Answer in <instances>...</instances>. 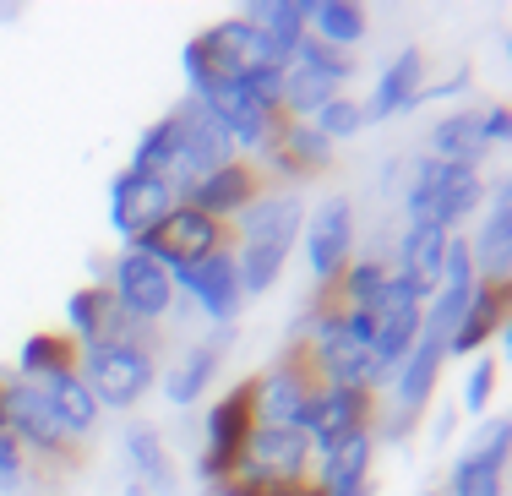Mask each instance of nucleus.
<instances>
[{"mask_svg": "<svg viewBox=\"0 0 512 496\" xmlns=\"http://www.w3.org/2000/svg\"><path fill=\"white\" fill-rule=\"evenodd\" d=\"M180 66H186L191 99H197V93H213V88H224V82H240L251 66H284V60H278L273 50H267V39L251 28V22L224 17V22L202 28L197 39L186 44Z\"/></svg>", "mask_w": 512, "mask_h": 496, "instance_id": "obj_1", "label": "nucleus"}, {"mask_svg": "<svg viewBox=\"0 0 512 496\" xmlns=\"http://www.w3.org/2000/svg\"><path fill=\"white\" fill-rule=\"evenodd\" d=\"M256 431V377L235 382L229 393H218L207 404V426H202V458H197V475L202 486H229L240 475V458L251 447Z\"/></svg>", "mask_w": 512, "mask_h": 496, "instance_id": "obj_2", "label": "nucleus"}, {"mask_svg": "<svg viewBox=\"0 0 512 496\" xmlns=\"http://www.w3.org/2000/svg\"><path fill=\"white\" fill-rule=\"evenodd\" d=\"M0 398H6V437H17V447L28 453V469H44V475H60L66 464L82 458V442H71L66 431L55 426L50 404L33 382L22 377H0Z\"/></svg>", "mask_w": 512, "mask_h": 496, "instance_id": "obj_3", "label": "nucleus"}, {"mask_svg": "<svg viewBox=\"0 0 512 496\" xmlns=\"http://www.w3.org/2000/svg\"><path fill=\"white\" fill-rule=\"evenodd\" d=\"M77 377L88 382L99 409H137L153 393V377H158L153 344H137V338H126V344H93L77 355Z\"/></svg>", "mask_w": 512, "mask_h": 496, "instance_id": "obj_4", "label": "nucleus"}, {"mask_svg": "<svg viewBox=\"0 0 512 496\" xmlns=\"http://www.w3.org/2000/svg\"><path fill=\"white\" fill-rule=\"evenodd\" d=\"M169 115H175V159H169L164 186L175 191V202H180L202 175H213L218 164L240 159V153H235V142H229V131L218 126V120L207 115L197 99H180Z\"/></svg>", "mask_w": 512, "mask_h": 496, "instance_id": "obj_5", "label": "nucleus"}, {"mask_svg": "<svg viewBox=\"0 0 512 496\" xmlns=\"http://www.w3.org/2000/svg\"><path fill=\"white\" fill-rule=\"evenodd\" d=\"M229 246H235L229 224H218V219H207V213L186 208V202H175V208L153 224V235L142 240L137 251H148L158 268H169V273H186V268H197L202 257L229 251Z\"/></svg>", "mask_w": 512, "mask_h": 496, "instance_id": "obj_6", "label": "nucleus"}, {"mask_svg": "<svg viewBox=\"0 0 512 496\" xmlns=\"http://www.w3.org/2000/svg\"><path fill=\"white\" fill-rule=\"evenodd\" d=\"M420 311H425V295L409 284V278H387L382 295L371 306V366H376V387L398 371V360L414 349L420 338Z\"/></svg>", "mask_w": 512, "mask_h": 496, "instance_id": "obj_7", "label": "nucleus"}, {"mask_svg": "<svg viewBox=\"0 0 512 496\" xmlns=\"http://www.w3.org/2000/svg\"><path fill=\"white\" fill-rule=\"evenodd\" d=\"M382 420V404H376V387H322L311 393L306 415H300V431H306L311 453H333L338 442L360 437V431H376Z\"/></svg>", "mask_w": 512, "mask_h": 496, "instance_id": "obj_8", "label": "nucleus"}, {"mask_svg": "<svg viewBox=\"0 0 512 496\" xmlns=\"http://www.w3.org/2000/svg\"><path fill=\"white\" fill-rule=\"evenodd\" d=\"M311 442L306 431L295 426H256L251 431V447L246 458H240V475L229 480V486H295V480H311Z\"/></svg>", "mask_w": 512, "mask_h": 496, "instance_id": "obj_9", "label": "nucleus"}, {"mask_svg": "<svg viewBox=\"0 0 512 496\" xmlns=\"http://www.w3.org/2000/svg\"><path fill=\"white\" fill-rule=\"evenodd\" d=\"M507 453H512V420L507 415L485 420L453 464L442 496H507Z\"/></svg>", "mask_w": 512, "mask_h": 496, "instance_id": "obj_10", "label": "nucleus"}, {"mask_svg": "<svg viewBox=\"0 0 512 496\" xmlns=\"http://www.w3.org/2000/svg\"><path fill=\"white\" fill-rule=\"evenodd\" d=\"M109 289H115V300L126 306V317L142 322V328L164 322L169 306H175L169 268H158L148 251H137V246H126V251L115 257V268H109Z\"/></svg>", "mask_w": 512, "mask_h": 496, "instance_id": "obj_11", "label": "nucleus"}, {"mask_svg": "<svg viewBox=\"0 0 512 496\" xmlns=\"http://www.w3.org/2000/svg\"><path fill=\"white\" fill-rule=\"evenodd\" d=\"M66 333L77 338V349H93V344H148V328L126 317V306L115 300L109 284H82L66 295Z\"/></svg>", "mask_w": 512, "mask_h": 496, "instance_id": "obj_12", "label": "nucleus"}, {"mask_svg": "<svg viewBox=\"0 0 512 496\" xmlns=\"http://www.w3.org/2000/svg\"><path fill=\"white\" fill-rule=\"evenodd\" d=\"M169 208H175V191H169L164 180L137 175V169H120V175L109 180V224H115V235L126 240V246H142Z\"/></svg>", "mask_w": 512, "mask_h": 496, "instance_id": "obj_13", "label": "nucleus"}, {"mask_svg": "<svg viewBox=\"0 0 512 496\" xmlns=\"http://www.w3.org/2000/svg\"><path fill=\"white\" fill-rule=\"evenodd\" d=\"M169 284H175V295L186 289V295L197 300V311L207 322H218V328H229V322L240 317V306H246V295H240V273H235V246L202 257L197 268H186V273H169Z\"/></svg>", "mask_w": 512, "mask_h": 496, "instance_id": "obj_14", "label": "nucleus"}, {"mask_svg": "<svg viewBox=\"0 0 512 496\" xmlns=\"http://www.w3.org/2000/svg\"><path fill=\"white\" fill-rule=\"evenodd\" d=\"M262 191H267L262 169H256L251 159H229V164H218L213 175H202L180 202H186V208H197V213H207V219H218V224H229V219H240V213L262 197Z\"/></svg>", "mask_w": 512, "mask_h": 496, "instance_id": "obj_15", "label": "nucleus"}, {"mask_svg": "<svg viewBox=\"0 0 512 496\" xmlns=\"http://www.w3.org/2000/svg\"><path fill=\"white\" fill-rule=\"evenodd\" d=\"M512 333V278H480L469 295V306H463L453 338H447V355H480L491 338Z\"/></svg>", "mask_w": 512, "mask_h": 496, "instance_id": "obj_16", "label": "nucleus"}, {"mask_svg": "<svg viewBox=\"0 0 512 496\" xmlns=\"http://www.w3.org/2000/svg\"><path fill=\"white\" fill-rule=\"evenodd\" d=\"M306 257H311V278L316 289H327L355 257V202L349 197H327L316 208V219L306 229Z\"/></svg>", "mask_w": 512, "mask_h": 496, "instance_id": "obj_17", "label": "nucleus"}, {"mask_svg": "<svg viewBox=\"0 0 512 496\" xmlns=\"http://www.w3.org/2000/svg\"><path fill=\"white\" fill-rule=\"evenodd\" d=\"M300 224H306V208L289 191H262L240 219H229V235H235V246H262L289 257V246L300 240Z\"/></svg>", "mask_w": 512, "mask_h": 496, "instance_id": "obj_18", "label": "nucleus"}, {"mask_svg": "<svg viewBox=\"0 0 512 496\" xmlns=\"http://www.w3.org/2000/svg\"><path fill=\"white\" fill-rule=\"evenodd\" d=\"M256 159L273 169V175H284V180H322L327 164H333V142H327L311 120H289V126L278 131Z\"/></svg>", "mask_w": 512, "mask_h": 496, "instance_id": "obj_19", "label": "nucleus"}, {"mask_svg": "<svg viewBox=\"0 0 512 496\" xmlns=\"http://www.w3.org/2000/svg\"><path fill=\"white\" fill-rule=\"evenodd\" d=\"M425 71H431V55H425L420 44L398 50V55L382 66V71H376L371 99L360 104L365 120H387V115H404V110H414V104H420V93H425Z\"/></svg>", "mask_w": 512, "mask_h": 496, "instance_id": "obj_20", "label": "nucleus"}, {"mask_svg": "<svg viewBox=\"0 0 512 496\" xmlns=\"http://www.w3.org/2000/svg\"><path fill=\"white\" fill-rule=\"evenodd\" d=\"M371 458H376V431H360V437L338 442L333 453L316 458V496H376L371 480Z\"/></svg>", "mask_w": 512, "mask_h": 496, "instance_id": "obj_21", "label": "nucleus"}, {"mask_svg": "<svg viewBox=\"0 0 512 496\" xmlns=\"http://www.w3.org/2000/svg\"><path fill=\"white\" fill-rule=\"evenodd\" d=\"M469 257L480 278H512V186H491V213H485L480 235L469 240Z\"/></svg>", "mask_w": 512, "mask_h": 496, "instance_id": "obj_22", "label": "nucleus"}, {"mask_svg": "<svg viewBox=\"0 0 512 496\" xmlns=\"http://www.w3.org/2000/svg\"><path fill=\"white\" fill-rule=\"evenodd\" d=\"M224 349H229V328L218 338H207V344H191L186 355L169 366V377H164V398H169V404H180V409L197 404L207 387H213L218 366H224Z\"/></svg>", "mask_w": 512, "mask_h": 496, "instance_id": "obj_23", "label": "nucleus"}, {"mask_svg": "<svg viewBox=\"0 0 512 496\" xmlns=\"http://www.w3.org/2000/svg\"><path fill=\"white\" fill-rule=\"evenodd\" d=\"M240 22H251V28L267 39V50H273V55L289 66V55H295V44L306 39L311 0H251V6L240 11Z\"/></svg>", "mask_w": 512, "mask_h": 496, "instance_id": "obj_24", "label": "nucleus"}, {"mask_svg": "<svg viewBox=\"0 0 512 496\" xmlns=\"http://www.w3.org/2000/svg\"><path fill=\"white\" fill-rule=\"evenodd\" d=\"M447 229L442 224H409L404 240H398V278H409L420 295H431L436 284H442V257H447Z\"/></svg>", "mask_w": 512, "mask_h": 496, "instance_id": "obj_25", "label": "nucleus"}, {"mask_svg": "<svg viewBox=\"0 0 512 496\" xmlns=\"http://www.w3.org/2000/svg\"><path fill=\"white\" fill-rule=\"evenodd\" d=\"M33 387L44 393V404H50L55 426L66 431L71 442H88V437H93V426H99V415H104V409L93 404L88 382H82L77 371H66V377H55V382H33Z\"/></svg>", "mask_w": 512, "mask_h": 496, "instance_id": "obj_26", "label": "nucleus"}, {"mask_svg": "<svg viewBox=\"0 0 512 496\" xmlns=\"http://www.w3.org/2000/svg\"><path fill=\"white\" fill-rule=\"evenodd\" d=\"M77 338L66 328H44V333H28V344L17 349V377L22 382H55L66 371H77Z\"/></svg>", "mask_w": 512, "mask_h": 496, "instance_id": "obj_27", "label": "nucleus"}, {"mask_svg": "<svg viewBox=\"0 0 512 496\" xmlns=\"http://www.w3.org/2000/svg\"><path fill=\"white\" fill-rule=\"evenodd\" d=\"M425 159H436V164H463V169H480V159H485L480 110H458V115H447L442 126L431 131V153H425Z\"/></svg>", "mask_w": 512, "mask_h": 496, "instance_id": "obj_28", "label": "nucleus"}, {"mask_svg": "<svg viewBox=\"0 0 512 496\" xmlns=\"http://www.w3.org/2000/svg\"><path fill=\"white\" fill-rule=\"evenodd\" d=\"M120 447H126V464L137 469L142 491H158V496L175 491V458H169V447L158 442V431H153V426H131Z\"/></svg>", "mask_w": 512, "mask_h": 496, "instance_id": "obj_29", "label": "nucleus"}, {"mask_svg": "<svg viewBox=\"0 0 512 496\" xmlns=\"http://www.w3.org/2000/svg\"><path fill=\"white\" fill-rule=\"evenodd\" d=\"M365 28H371V17L355 0H311V22H306L311 39L333 44V50H355L365 39Z\"/></svg>", "mask_w": 512, "mask_h": 496, "instance_id": "obj_30", "label": "nucleus"}, {"mask_svg": "<svg viewBox=\"0 0 512 496\" xmlns=\"http://www.w3.org/2000/svg\"><path fill=\"white\" fill-rule=\"evenodd\" d=\"M480 202H485V175H480V169L453 164V175L442 180V191H436V202H431V224H442L447 235H453L463 219L480 213Z\"/></svg>", "mask_w": 512, "mask_h": 496, "instance_id": "obj_31", "label": "nucleus"}, {"mask_svg": "<svg viewBox=\"0 0 512 496\" xmlns=\"http://www.w3.org/2000/svg\"><path fill=\"white\" fill-rule=\"evenodd\" d=\"M387 278H393V268H387V262H376V257H349V268L333 278L338 311H371Z\"/></svg>", "mask_w": 512, "mask_h": 496, "instance_id": "obj_32", "label": "nucleus"}, {"mask_svg": "<svg viewBox=\"0 0 512 496\" xmlns=\"http://www.w3.org/2000/svg\"><path fill=\"white\" fill-rule=\"evenodd\" d=\"M169 159H175V115L153 120V126L142 131V137H137V148H131V164H126V169H137V175L164 180V175H169Z\"/></svg>", "mask_w": 512, "mask_h": 496, "instance_id": "obj_33", "label": "nucleus"}, {"mask_svg": "<svg viewBox=\"0 0 512 496\" xmlns=\"http://www.w3.org/2000/svg\"><path fill=\"white\" fill-rule=\"evenodd\" d=\"M284 262L278 251H262V246H235V273H240V295H267V289L284 278Z\"/></svg>", "mask_w": 512, "mask_h": 496, "instance_id": "obj_34", "label": "nucleus"}, {"mask_svg": "<svg viewBox=\"0 0 512 496\" xmlns=\"http://www.w3.org/2000/svg\"><path fill=\"white\" fill-rule=\"evenodd\" d=\"M453 175V164H436V159H420L409 175V191H404V208H409V224H425L431 219V202L442 191V180Z\"/></svg>", "mask_w": 512, "mask_h": 496, "instance_id": "obj_35", "label": "nucleus"}, {"mask_svg": "<svg viewBox=\"0 0 512 496\" xmlns=\"http://www.w3.org/2000/svg\"><path fill=\"white\" fill-rule=\"evenodd\" d=\"M311 126L322 131L327 142H344V137H360V131H365V110H360V99L338 93L333 104H322V110L311 115Z\"/></svg>", "mask_w": 512, "mask_h": 496, "instance_id": "obj_36", "label": "nucleus"}, {"mask_svg": "<svg viewBox=\"0 0 512 496\" xmlns=\"http://www.w3.org/2000/svg\"><path fill=\"white\" fill-rule=\"evenodd\" d=\"M496 377H502V366H496L491 355L474 360L469 382H463V415H485V404H491V393H496Z\"/></svg>", "mask_w": 512, "mask_h": 496, "instance_id": "obj_37", "label": "nucleus"}, {"mask_svg": "<svg viewBox=\"0 0 512 496\" xmlns=\"http://www.w3.org/2000/svg\"><path fill=\"white\" fill-rule=\"evenodd\" d=\"M22 480H28V453L17 447V437L0 431V491H17Z\"/></svg>", "mask_w": 512, "mask_h": 496, "instance_id": "obj_38", "label": "nucleus"}, {"mask_svg": "<svg viewBox=\"0 0 512 496\" xmlns=\"http://www.w3.org/2000/svg\"><path fill=\"white\" fill-rule=\"evenodd\" d=\"M480 137H485V148H496V142L512 137V110L507 104H485L480 110Z\"/></svg>", "mask_w": 512, "mask_h": 496, "instance_id": "obj_39", "label": "nucleus"}, {"mask_svg": "<svg viewBox=\"0 0 512 496\" xmlns=\"http://www.w3.org/2000/svg\"><path fill=\"white\" fill-rule=\"evenodd\" d=\"M240 496H316V486H311V480H295V486H235Z\"/></svg>", "mask_w": 512, "mask_h": 496, "instance_id": "obj_40", "label": "nucleus"}, {"mask_svg": "<svg viewBox=\"0 0 512 496\" xmlns=\"http://www.w3.org/2000/svg\"><path fill=\"white\" fill-rule=\"evenodd\" d=\"M213 496H240V491H235V486H218V491H213Z\"/></svg>", "mask_w": 512, "mask_h": 496, "instance_id": "obj_41", "label": "nucleus"}, {"mask_svg": "<svg viewBox=\"0 0 512 496\" xmlns=\"http://www.w3.org/2000/svg\"><path fill=\"white\" fill-rule=\"evenodd\" d=\"M0 431H6V398H0Z\"/></svg>", "mask_w": 512, "mask_h": 496, "instance_id": "obj_42", "label": "nucleus"}, {"mask_svg": "<svg viewBox=\"0 0 512 496\" xmlns=\"http://www.w3.org/2000/svg\"><path fill=\"white\" fill-rule=\"evenodd\" d=\"M425 496H442V491H425Z\"/></svg>", "mask_w": 512, "mask_h": 496, "instance_id": "obj_43", "label": "nucleus"}]
</instances>
